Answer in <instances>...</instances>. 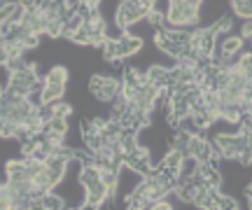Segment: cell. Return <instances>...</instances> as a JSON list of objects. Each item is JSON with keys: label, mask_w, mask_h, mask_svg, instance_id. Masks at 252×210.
<instances>
[{"label": "cell", "mask_w": 252, "mask_h": 210, "mask_svg": "<svg viewBox=\"0 0 252 210\" xmlns=\"http://www.w3.org/2000/svg\"><path fill=\"white\" fill-rule=\"evenodd\" d=\"M201 7H191V5H185V2H171L166 7V26L168 28H185V30H191L196 28L198 19H201Z\"/></svg>", "instance_id": "obj_1"}, {"label": "cell", "mask_w": 252, "mask_h": 210, "mask_svg": "<svg viewBox=\"0 0 252 210\" xmlns=\"http://www.w3.org/2000/svg\"><path fill=\"white\" fill-rule=\"evenodd\" d=\"M147 14H150V12L143 7L140 0H122V5L117 7L115 21H117V28H122V33H124V30H128L133 24H138L140 19H147Z\"/></svg>", "instance_id": "obj_2"}, {"label": "cell", "mask_w": 252, "mask_h": 210, "mask_svg": "<svg viewBox=\"0 0 252 210\" xmlns=\"http://www.w3.org/2000/svg\"><path fill=\"white\" fill-rule=\"evenodd\" d=\"M89 91L98 101L112 103L117 98V93L122 91V82H119L117 77H110V75H94L89 82Z\"/></svg>", "instance_id": "obj_3"}, {"label": "cell", "mask_w": 252, "mask_h": 210, "mask_svg": "<svg viewBox=\"0 0 252 210\" xmlns=\"http://www.w3.org/2000/svg\"><path fill=\"white\" fill-rule=\"evenodd\" d=\"M112 189H110L108 184L98 180V182L89 184V187H84V206L87 208H100L103 203H108L112 199Z\"/></svg>", "instance_id": "obj_4"}, {"label": "cell", "mask_w": 252, "mask_h": 210, "mask_svg": "<svg viewBox=\"0 0 252 210\" xmlns=\"http://www.w3.org/2000/svg\"><path fill=\"white\" fill-rule=\"evenodd\" d=\"M115 40H117V59L119 61H124V59L138 54V52L143 49V37L131 35L128 30H124L122 37H115Z\"/></svg>", "instance_id": "obj_5"}, {"label": "cell", "mask_w": 252, "mask_h": 210, "mask_svg": "<svg viewBox=\"0 0 252 210\" xmlns=\"http://www.w3.org/2000/svg\"><path fill=\"white\" fill-rule=\"evenodd\" d=\"M185 152L182 150H178V147H171V152L163 156L161 161V168L166 171V173H171L175 180H178V175H180V168H182V161H185Z\"/></svg>", "instance_id": "obj_6"}, {"label": "cell", "mask_w": 252, "mask_h": 210, "mask_svg": "<svg viewBox=\"0 0 252 210\" xmlns=\"http://www.w3.org/2000/svg\"><path fill=\"white\" fill-rule=\"evenodd\" d=\"M147 80H150L154 87H159V89H168L171 82H173L171 68H163V65H150V70H147Z\"/></svg>", "instance_id": "obj_7"}, {"label": "cell", "mask_w": 252, "mask_h": 210, "mask_svg": "<svg viewBox=\"0 0 252 210\" xmlns=\"http://www.w3.org/2000/svg\"><path fill=\"white\" fill-rule=\"evenodd\" d=\"M245 47V40L241 35H226L222 40V45H220V54L222 56H238L243 52Z\"/></svg>", "instance_id": "obj_8"}, {"label": "cell", "mask_w": 252, "mask_h": 210, "mask_svg": "<svg viewBox=\"0 0 252 210\" xmlns=\"http://www.w3.org/2000/svg\"><path fill=\"white\" fill-rule=\"evenodd\" d=\"M63 93H65V84H49V82H42V103L63 101Z\"/></svg>", "instance_id": "obj_9"}, {"label": "cell", "mask_w": 252, "mask_h": 210, "mask_svg": "<svg viewBox=\"0 0 252 210\" xmlns=\"http://www.w3.org/2000/svg\"><path fill=\"white\" fill-rule=\"evenodd\" d=\"M42 82H49V84H68V70L63 65H54L49 73L42 77Z\"/></svg>", "instance_id": "obj_10"}, {"label": "cell", "mask_w": 252, "mask_h": 210, "mask_svg": "<svg viewBox=\"0 0 252 210\" xmlns=\"http://www.w3.org/2000/svg\"><path fill=\"white\" fill-rule=\"evenodd\" d=\"M236 65H238V70H241L248 80H252V49L250 52H241V54L236 56Z\"/></svg>", "instance_id": "obj_11"}, {"label": "cell", "mask_w": 252, "mask_h": 210, "mask_svg": "<svg viewBox=\"0 0 252 210\" xmlns=\"http://www.w3.org/2000/svg\"><path fill=\"white\" fill-rule=\"evenodd\" d=\"M231 7L238 19H252V0H231Z\"/></svg>", "instance_id": "obj_12"}, {"label": "cell", "mask_w": 252, "mask_h": 210, "mask_svg": "<svg viewBox=\"0 0 252 210\" xmlns=\"http://www.w3.org/2000/svg\"><path fill=\"white\" fill-rule=\"evenodd\" d=\"M47 131H52V133H59V136H68V117H54L47 121Z\"/></svg>", "instance_id": "obj_13"}, {"label": "cell", "mask_w": 252, "mask_h": 210, "mask_svg": "<svg viewBox=\"0 0 252 210\" xmlns=\"http://www.w3.org/2000/svg\"><path fill=\"white\" fill-rule=\"evenodd\" d=\"M40 201H42V208L47 210H59V208H65V201H63L61 196H56L54 192H47L40 196Z\"/></svg>", "instance_id": "obj_14"}, {"label": "cell", "mask_w": 252, "mask_h": 210, "mask_svg": "<svg viewBox=\"0 0 252 210\" xmlns=\"http://www.w3.org/2000/svg\"><path fill=\"white\" fill-rule=\"evenodd\" d=\"M147 24H150L154 30L166 28V12H161V9H152V12L147 14Z\"/></svg>", "instance_id": "obj_15"}, {"label": "cell", "mask_w": 252, "mask_h": 210, "mask_svg": "<svg viewBox=\"0 0 252 210\" xmlns=\"http://www.w3.org/2000/svg\"><path fill=\"white\" fill-rule=\"evenodd\" d=\"M49 105H52V110H54V115H59V117H70L72 108H70V105H68V103L56 101V103H49Z\"/></svg>", "instance_id": "obj_16"}, {"label": "cell", "mask_w": 252, "mask_h": 210, "mask_svg": "<svg viewBox=\"0 0 252 210\" xmlns=\"http://www.w3.org/2000/svg\"><path fill=\"white\" fill-rule=\"evenodd\" d=\"M231 24H234V21H231L229 17H222L220 21H215V24H213V28L217 30V35H224V33H229V30H231Z\"/></svg>", "instance_id": "obj_17"}, {"label": "cell", "mask_w": 252, "mask_h": 210, "mask_svg": "<svg viewBox=\"0 0 252 210\" xmlns=\"http://www.w3.org/2000/svg\"><path fill=\"white\" fill-rule=\"evenodd\" d=\"M40 37H42V35H35V33H28V35L24 37V49H35V47L40 45Z\"/></svg>", "instance_id": "obj_18"}, {"label": "cell", "mask_w": 252, "mask_h": 210, "mask_svg": "<svg viewBox=\"0 0 252 210\" xmlns=\"http://www.w3.org/2000/svg\"><path fill=\"white\" fill-rule=\"evenodd\" d=\"M241 37H243V40H250L252 37V19H248V21L243 24V28H241Z\"/></svg>", "instance_id": "obj_19"}, {"label": "cell", "mask_w": 252, "mask_h": 210, "mask_svg": "<svg viewBox=\"0 0 252 210\" xmlns=\"http://www.w3.org/2000/svg\"><path fill=\"white\" fill-rule=\"evenodd\" d=\"M100 2H103V0H80V5L87 9H98Z\"/></svg>", "instance_id": "obj_20"}, {"label": "cell", "mask_w": 252, "mask_h": 210, "mask_svg": "<svg viewBox=\"0 0 252 210\" xmlns=\"http://www.w3.org/2000/svg\"><path fill=\"white\" fill-rule=\"evenodd\" d=\"M250 45H252V37H250Z\"/></svg>", "instance_id": "obj_21"}]
</instances>
